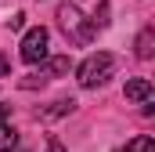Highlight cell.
Returning <instances> with one entry per match:
<instances>
[{"label":"cell","instance_id":"obj_1","mask_svg":"<svg viewBox=\"0 0 155 152\" xmlns=\"http://www.w3.org/2000/svg\"><path fill=\"white\" fill-rule=\"evenodd\" d=\"M58 26H61V33L69 36V43H76V47H87L90 40H94V26L79 15L76 4H58Z\"/></svg>","mask_w":155,"mask_h":152},{"label":"cell","instance_id":"obj_2","mask_svg":"<svg viewBox=\"0 0 155 152\" xmlns=\"http://www.w3.org/2000/svg\"><path fill=\"white\" fill-rule=\"evenodd\" d=\"M112 73H116V54L97 51L76 69V80H79V87H101V83H108Z\"/></svg>","mask_w":155,"mask_h":152},{"label":"cell","instance_id":"obj_3","mask_svg":"<svg viewBox=\"0 0 155 152\" xmlns=\"http://www.w3.org/2000/svg\"><path fill=\"white\" fill-rule=\"evenodd\" d=\"M47 40H51V33H47L43 26H33V29L22 36V62H25V65L47 62Z\"/></svg>","mask_w":155,"mask_h":152},{"label":"cell","instance_id":"obj_4","mask_svg":"<svg viewBox=\"0 0 155 152\" xmlns=\"http://www.w3.org/2000/svg\"><path fill=\"white\" fill-rule=\"evenodd\" d=\"M7 119H11V105L0 102V152H11V149H15V141H18V134L11 130Z\"/></svg>","mask_w":155,"mask_h":152},{"label":"cell","instance_id":"obj_5","mask_svg":"<svg viewBox=\"0 0 155 152\" xmlns=\"http://www.w3.org/2000/svg\"><path fill=\"white\" fill-rule=\"evenodd\" d=\"M72 69V62H69V54H58V58H47L43 62V69H40L36 76H43V80H58V76H65Z\"/></svg>","mask_w":155,"mask_h":152},{"label":"cell","instance_id":"obj_6","mask_svg":"<svg viewBox=\"0 0 155 152\" xmlns=\"http://www.w3.org/2000/svg\"><path fill=\"white\" fill-rule=\"evenodd\" d=\"M123 94H126V102H137V105H141V102H148V98H152L155 91H152V83H148V80H130V83L123 87Z\"/></svg>","mask_w":155,"mask_h":152},{"label":"cell","instance_id":"obj_7","mask_svg":"<svg viewBox=\"0 0 155 152\" xmlns=\"http://www.w3.org/2000/svg\"><path fill=\"white\" fill-rule=\"evenodd\" d=\"M72 109H76V102H72V98H58L51 109H36V116H40V119H58V116H69Z\"/></svg>","mask_w":155,"mask_h":152},{"label":"cell","instance_id":"obj_8","mask_svg":"<svg viewBox=\"0 0 155 152\" xmlns=\"http://www.w3.org/2000/svg\"><path fill=\"white\" fill-rule=\"evenodd\" d=\"M152 54H155V29H152V26H144V29H141V36H137V58H141V62H148Z\"/></svg>","mask_w":155,"mask_h":152},{"label":"cell","instance_id":"obj_9","mask_svg":"<svg viewBox=\"0 0 155 152\" xmlns=\"http://www.w3.org/2000/svg\"><path fill=\"white\" fill-rule=\"evenodd\" d=\"M87 22H90L94 29H105V26L112 22V4H108V0H101V4H97V11H94V18H87Z\"/></svg>","mask_w":155,"mask_h":152},{"label":"cell","instance_id":"obj_10","mask_svg":"<svg viewBox=\"0 0 155 152\" xmlns=\"http://www.w3.org/2000/svg\"><path fill=\"white\" fill-rule=\"evenodd\" d=\"M119 152H155V141L148 134H137L134 141H126V149H119Z\"/></svg>","mask_w":155,"mask_h":152},{"label":"cell","instance_id":"obj_11","mask_svg":"<svg viewBox=\"0 0 155 152\" xmlns=\"http://www.w3.org/2000/svg\"><path fill=\"white\" fill-rule=\"evenodd\" d=\"M7 26H11V29H22V26H25V15H22V11H15V15L7 18Z\"/></svg>","mask_w":155,"mask_h":152},{"label":"cell","instance_id":"obj_12","mask_svg":"<svg viewBox=\"0 0 155 152\" xmlns=\"http://www.w3.org/2000/svg\"><path fill=\"white\" fill-rule=\"evenodd\" d=\"M47 152H65V145H61L58 138H47Z\"/></svg>","mask_w":155,"mask_h":152},{"label":"cell","instance_id":"obj_13","mask_svg":"<svg viewBox=\"0 0 155 152\" xmlns=\"http://www.w3.org/2000/svg\"><path fill=\"white\" fill-rule=\"evenodd\" d=\"M0 76H11V62H7L4 54H0Z\"/></svg>","mask_w":155,"mask_h":152}]
</instances>
